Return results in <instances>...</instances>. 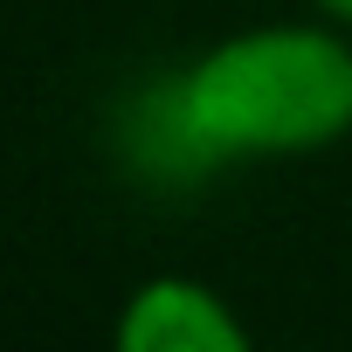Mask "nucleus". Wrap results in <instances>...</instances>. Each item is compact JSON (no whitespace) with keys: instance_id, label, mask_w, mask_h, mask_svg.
<instances>
[{"instance_id":"7ed1b4c3","label":"nucleus","mask_w":352,"mask_h":352,"mask_svg":"<svg viewBox=\"0 0 352 352\" xmlns=\"http://www.w3.org/2000/svg\"><path fill=\"white\" fill-rule=\"evenodd\" d=\"M311 14H324V21H338L352 35V0H311Z\"/></svg>"},{"instance_id":"f03ea898","label":"nucleus","mask_w":352,"mask_h":352,"mask_svg":"<svg viewBox=\"0 0 352 352\" xmlns=\"http://www.w3.org/2000/svg\"><path fill=\"white\" fill-rule=\"evenodd\" d=\"M111 338H118V352H242L249 324L235 318V304L214 283H201L187 270H159V276L131 283Z\"/></svg>"},{"instance_id":"f257e3e1","label":"nucleus","mask_w":352,"mask_h":352,"mask_svg":"<svg viewBox=\"0 0 352 352\" xmlns=\"http://www.w3.org/2000/svg\"><path fill=\"white\" fill-rule=\"evenodd\" d=\"M166 131L201 166L311 159L352 138V35L338 21H256L166 83Z\"/></svg>"}]
</instances>
